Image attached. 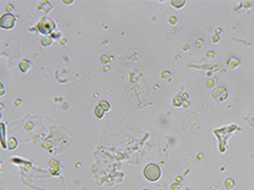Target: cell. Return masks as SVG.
<instances>
[{
	"label": "cell",
	"mask_w": 254,
	"mask_h": 190,
	"mask_svg": "<svg viewBox=\"0 0 254 190\" xmlns=\"http://www.w3.org/2000/svg\"><path fill=\"white\" fill-rule=\"evenodd\" d=\"M239 63H240V61H239V59H236V58H230V59L228 61V66L230 67V68H235V67L239 64Z\"/></svg>",
	"instance_id": "obj_5"
},
{
	"label": "cell",
	"mask_w": 254,
	"mask_h": 190,
	"mask_svg": "<svg viewBox=\"0 0 254 190\" xmlns=\"http://www.w3.org/2000/svg\"><path fill=\"white\" fill-rule=\"evenodd\" d=\"M37 27H38V30L40 33H43V35H48V33H50L55 30V23L50 19V18H47V17H44L40 19L38 24H37Z\"/></svg>",
	"instance_id": "obj_2"
},
{
	"label": "cell",
	"mask_w": 254,
	"mask_h": 190,
	"mask_svg": "<svg viewBox=\"0 0 254 190\" xmlns=\"http://www.w3.org/2000/svg\"><path fill=\"white\" fill-rule=\"evenodd\" d=\"M51 43H52V39H51L50 37H43V38H42V44L45 45V47L51 45Z\"/></svg>",
	"instance_id": "obj_7"
},
{
	"label": "cell",
	"mask_w": 254,
	"mask_h": 190,
	"mask_svg": "<svg viewBox=\"0 0 254 190\" xmlns=\"http://www.w3.org/2000/svg\"><path fill=\"white\" fill-rule=\"evenodd\" d=\"M171 4H172V6H175V7L180 8V7H183L184 5H185V1H183V0H182V1H178V3H177V1H172Z\"/></svg>",
	"instance_id": "obj_10"
},
{
	"label": "cell",
	"mask_w": 254,
	"mask_h": 190,
	"mask_svg": "<svg viewBox=\"0 0 254 190\" xmlns=\"http://www.w3.org/2000/svg\"><path fill=\"white\" fill-rule=\"evenodd\" d=\"M180 102H182V99H180V97L176 96L175 99H173V106L178 107V106H180Z\"/></svg>",
	"instance_id": "obj_11"
},
{
	"label": "cell",
	"mask_w": 254,
	"mask_h": 190,
	"mask_svg": "<svg viewBox=\"0 0 254 190\" xmlns=\"http://www.w3.org/2000/svg\"><path fill=\"white\" fill-rule=\"evenodd\" d=\"M217 40H219V37H217V36H215V37H214V42H217Z\"/></svg>",
	"instance_id": "obj_15"
},
{
	"label": "cell",
	"mask_w": 254,
	"mask_h": 190,
	"mask_svg": "<svg viewBox=\"0 0 254 190\" xmlns=\"http://www.w3.org/2000/svg\"><path fill=\"white\" fill-rule=\"evenodd\" d=\"M176 22H177L176 17H171V18H170V23H171V24H176Z\"/></svg>",
	"instance_id": "obj_13"
},
{
	"label": "cell",
	"mask_w": 254,
	"mask_h": 190,
	"mask_svg": "<svg viewBox=\"0 0 254 190\" xmlns=\"http://www.w3.org/2000/svg\"><path fill=\"white\" fill-rule=\"evenodd\" d=\"M14 24H16V17L13 16V14H11V13H7V14L1 17L0 25L5 30H11L12 27L14 26Z\"/></svg>",
	"instance_id": "obj_3"
},
{
	"label": "cell",
	"mask_w": 254,
	"mask_h": 190,
	"mask_svg": "<svg viewBox=\"0 0 254 190\" xmlns=\"http://www.w3.org/2000/svg\"><path fill=\"white\" fill-rule=\"evenodd\" d=\"M163 75H164V76H163V77L168 78V75H169V76H170V73H166V71H165V73H163Z\"/></svg>",
	"instance_id": "obj_14"
},
{
	"label": "cell",
	"mask_w": 254,
	"mask_h": 190,
	"mask_svg": "<svg viewBox=\"0 0 254 190\" xmlns=\"http://www.w3.org/2000/svg\"><path fill=\"white\" fill-rule=\"evenodd\" d=\"M99 106H100V107H101L102 109H105V111H108V109L110 108L109 103H108L107 101H100V103H99Z\"/></svg>",
	"instance_id": "obj_8"
},
{
	"label": "cell",
	"mask_w": 254,
	"mask_h": 190,
	"mask_svg": "<svg viewBox=\"0 0 254 190\" xmlns=\"http://www.w3.org/2000/svg\"><path fill=\"white\" fill-rule=\"evenodd\" d=\"M30 67H31L30 62H29V61H25V59L19 63V69H20V71H23V73H26V71L30 69Z\"/></svg>",
	"instance_id": "obj_4"
},
{
	"label": "cell",
	"mask_w": 254,
	"mask_h": 190,
	"mask_svg": "<svg viewBox=\"0 0 254 190\" xmlns=\"http://www.w3.org/2000/svg\"><path fill=\"white\" fill-rule=\"evenodd\" d=\"M144 190H147V189H144Z\"/></svg>",
	"instance_id": "obj_16"
},
{
	"label": "cell",
	"mask_w": 254,
	"mask_h": 190,
	"mask_svg": "<svg viewBox=\"0 0 254 190\" xmlns=\"http://www.w3.org/2000/svg\"><path fill=\"white\" fill-rule=\"evenodd\" d=\"M224 186H226L228 190H230L234 186V181H233V179H230V178L226 179V182H224Z\"/></svg>",
	"instance_id": "obj_6"
},
{
	"label": "cell",
	"mask_w": 254,
	"mask_h": 190,
	"mask_svg": "<svg viewBox=\"0 0 254 190\" xmlns=\"http://www.w3.org/2000/svg\"><path fill=\"white\" fill-rule=\"evenodd\" d=\"M144 176H145V178L147 179V181H150V182H156L161 176L160 167L158 165H156V164H149L147 166L145 167Z\"/></svg>",
	"instance_id": "obj_1"
},
{
	"label": "cell",
	"mask_w": 254,
	"mask_h": 190,
	"mask_svg": "<svg viewBox=\"0 0 254 190\" xmlns=\"http://www.w3.org/2000/svg\"><path fill=\"white\" fill-rule=\"evenodd\" d=\"M95 114H96L98 118H102V116H103V109H102L100 106H98V107L95 108Z\"/></svg>",
	"instance_id": "obj_9"
},
{
	"label": "cell",
	"mask_w": 254,
	"mask_h": 190,
	"mask_svg": "<svg viewBox=\"0 0 254 190\" xmlns=\"http://www.w3.org/2000/svg\"><path fill=\"white\" fill-rule=\"evenodd\" d=\"M10 149H14V146H16V139H11L10 140Z\"/></svg>",
	"instance_id": "obj_12"
}]
</instances>
